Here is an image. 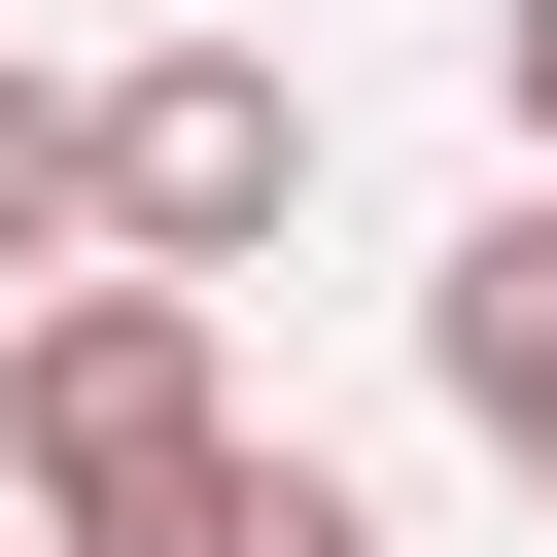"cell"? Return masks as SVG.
<instances>
[{
    "instance_id": "1",
    "label": "cell",
    "mask_w": 557,
    "mask_h": 557,
    "mask_svg": "<svg viewBox=\"0 0 557 557\" xmlns=\"http://www.w3.org/2000/svg\"><path fill=\"white\" fill-rule=\"evenodd\" d=\"M209 453H244V383H209V278H139V244H104V278H70L35 348H0V487H35L70 557H139V522H174Z\"/></svg>"
},
{
    "instance_id": "2",
    "label": "cell",
    "mask_w": 557,
    "mask_h": 557,
    "mask_svg": "<svg viewBox=\"0 0 557 557\" xmlns=\"http://www.w3.org/2000/svg\"><path fill=\"white\" fill-rule=\"evenodd\" d=\"M278 209H313V70H278V35H139V70H104V244H139V278H244Z\"/></svg>"
},
{
    "instance_id": "3",
    "label": "cell",
    "mask_w": 557,
    "mask_h": 557,
    "mask_svg": "<svg viewBox=\"0 0 557 557\" xmlns=\"http://www.w3.org/2000/svg\"><path fill=\"white\" fill-rule=\"evenodd\" d=\"M418 383H453V418L557 487V174H487V209H453V278H418Z\"/></svg>"
},
{
    "instance_id": "4",
    "label": "cell",
    "mask_w": 557,
    "mask_h": 557,
    "mask_svg": "<svg viewBox=\"0 0 557 557\" xmlns=\"http://www.w3.org/2000/svg\"><path fill=\"white\" fill-rule=\"evenodd\" d=\"M139 557H383V487H313V453H209V487H174Z\"/></svg>"
},
{
    "instance_id": "5",
    "label": "cell",
    "mask_w": 557,
    "mask_h": 557,
    "mask_svg": "<svg viewBox=\"0 0 557 557\" xmlns=\"http://www.w3.org/2000/svg\"><path fill=\"white\" fill-rule=\"evenodd\" d=\"M70 244H104V104H35V70H0V278H70Z\"/></svg>"
},
{
    "instance_id": "6",
    "label": "cell",
    "mask_w": 557,
    "mask_h": 557,
    "mask_svg": "<svg viewBox=\"0 0 557 557\" xmlns=\"http://www.w3.org/2000/svg\"><path fill=\"white\" fill-rule=\"evenodd\" d=\"M487 104H522V174H557V0H487Z\"/></svg>"
}]
</instances>
